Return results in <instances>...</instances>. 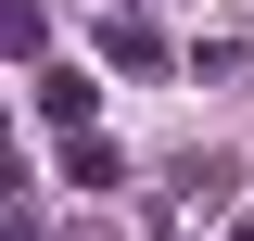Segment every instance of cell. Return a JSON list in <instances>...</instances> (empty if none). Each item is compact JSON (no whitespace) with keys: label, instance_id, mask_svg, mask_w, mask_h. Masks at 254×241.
I'll return each mask as SVG.
<instances>
[{"label":"cell","instance_id":"cell-1","mask_svg":"<svg viewBox=\"0 0 254 241\" xmlns=\"http://www.w3.org/2000/svg\"><path fill=\"white\" fill-rule=\"evenodd\" d=\"M102 63H127V76H153V63H165V38H153V13H140V0H115V13H102Z\"/></svg>","mask_w":254,"mask_h":241},{"label":"cell","instance_id":"cell-2","mask_svg":"<svg viewBox=\"0 0 254 241\" xmlns=\"http://www.w3.org/2000/svg\"><path fill=\"white\" fill-rule=\"evenodd\" d=\"M64 178H76V190H115L127 165H115V140H89V127H64Z\"/></svg>","mask_w":254,"mask_h":241},{"label":"cell","instance_id":"cell-3","mask_svg":"<svg viewBox=\"0 0 254 241\" xmlns=\"http://www.w3.org/2000/svg\"><path fill=\"white\" fill-rule=\"evenodd\" d=\"M38 115L51 127H89V76H38Z\"/></svg>","mask_w":254,"mask_h":241},{"label":"cell","instance_id":"cell-4","mask_svg":"<svg viewBox=\"0 0 254 241\" xmlns=\"http://www.w3.org/2000/svg\"><path fill=\"white\" fill-rule=\"evenodd\" d=\"M229 241H254V229H229Z\"/></svg>","mask_w":254,"mask_h":241}]
</instances>
